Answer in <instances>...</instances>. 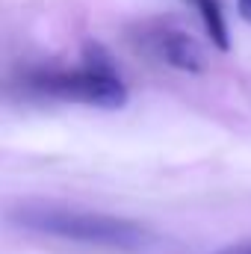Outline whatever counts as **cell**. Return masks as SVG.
Returning <instances> with one entry per match:
<instances>
[{"mask_svg":"<svg viewBox=\"0 0 251 254\" xmlns=\"http://www.w3.org/2000/svg\"><path fill=\"white\" fill-rule=\"evenodd\" d=\"M9 222L24 231L42 234V237L113 249V252H139V249L151 246V240H154V234L136 219L65 207V204H45V201H27V204L12 207Z\"/></svg>","mask_w":251,"mask_h":254,"instance_id":"6da1fadb","label":"cell"},{"mask_svg":"<svg viewBox=\"0 0 251 254\" xmlns=\"http://www.w3.org/2000/svg\"><path fill=\"white\" fill-rule=\"evenodd\" d=\"M27 89L42 98L74 101L98 110H122L130 98L125 80L119 77V71H113L107 60H86L77 68L63 71H39L27 77Z\"/></svg>","mask_w":251,"mask_h":254,"instance_id":"7a4b0ae2","label":"cell"},{"mask_svg":"<svg viewBox=\"0 0 251 254\" xmlns=\"http://www.w3.org/2000/svg\"><path fill=\"white\" fill-rule=\"evenodd\" d=\"M154 54L166 65L184 71V74H204L207 71V51L204 45L189 36L187 30H163L154 39Z\"/></svg>","mask_w":251,"mask_h":254,"instance_id":"3957f363","label":"cell"},{"mask_svg":"<svg viewBox=\"0 0 251 254\" xmlns=\"http://www.w3.org/2000/svg\"><path fill=\"white\" fill-rule=\"evenodd\" d=\"M195 6H198V15L204 21V30L210 36V42L219 51H228L231 39H228V24H225V12H222L219 0H195Z\"/></svg>","mask_w":251,"mask_h":254,"instance_id":"277c9868","label":"cell"},{"mask_svg":"<svg viewBox=\"0 0 251 254\" xmlns=\"http://www.w3.org/2000/svg\"><path fill=\"white\" fill-rule=\"evenodd\" d=\"M210 254H251V243H234V246H225V249H216Z\"/></svg>","mask_w":251,"mask_h":254,"instance_id":"5b68a950","label":"cell"},{"mask_svg":"<svg viewBox=\"0 0 251 254\" xmlns=\"http://www.w3.org/2000/svg\"><path fill=\"white\" fill-rule=\"evenodd\" d=\"M237 9H240V15L251 24V0H237Z\"/></svg>","mask_w":251,"mask_h":254,"instance_id":"8992f818","label":"cell"}]
</instances>
